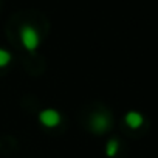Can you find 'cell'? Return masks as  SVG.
Returning <instances> with one entry per match:
<instances>
[{"mask_svg":"<svg viewBox=\"0 0 158 158\" xmlns=\"http://www.w3.org/2000/svg\"><path fill=\"white\" fill-rule=\"evenodd\" d=\"M20 40L28 51H34L39 45V34L33 27H22L20 30Z\"/></svg>","mask_w":158,"mask_h":158,"instance_id":"1","label":"cell"},{"mask_svg":"<svg viewBox=\"0 0 158 158\" xmlns=\"http://www.w3.org/2000/svg\"><path fill=\"white\" fill-rule=\"evenodd\" d=\"M39 119L45 127H56L60 123V115H59V112H56L53 109H45L40 112Z\"/></svg>","mask_w":158,"mask_h":158,"instance_id":"2","label":"cell"},{"mask_svg":"<svg viewBox=\"0 0 158 158\" xmlns=\"http://www.w3.org/2000/svg\"><path fill=\"white\" fill-rule=\"evenodd\" d=\"M124 121H126V124H127L130 129H139V127L143 126V123H144V118H143V115L138 113V112H129V113L126 115Z\"/></svg>","mask_w":158,"mask_h":158,"instance_id":"3","label":"cell"},{"mask_svg":"<svg viewBox=\"0 0 158 158\" xmlns=\"http://www.w3.org/2000/svg\"><path fill=\"white\" fill-rule=\"evenodd\" d=\"M109 119L106 115H95L92 119V127L95 132H106L109 129Z\"/></svg>","mask_w":158,"mask_h":158,"instance_id":"4","label":"cell"},{"mask_svg":"<svg viewBox=\"0 0 158 158\" xmlns=\"http://www.w3.org/2000/svg\"><path fill=\"white\" fill-rule=\"evenodd\" d=\"M118 149H119L118 141H116V139H110V141L107 143V146H106V153H107V156H115V155L118 153Z\"/></svg>","mask_w":158,"mask_h":158,"instance_id":"5","label":"cell"},{"mask_svg":"<svg viewBox=\"0 0 158 158\" xmlns=\"http://www.w3.org/2000/svg\"><path fill=\"white\" fill-rule=\"evenodd\" d=\"M10 60H11V54H10L6 50L0 48V68L6 67V65L10 64Z\"/></svg>","mask_w":158,"mask_h":158,"instance_id":"6","label":"cell"}]
</instances>
